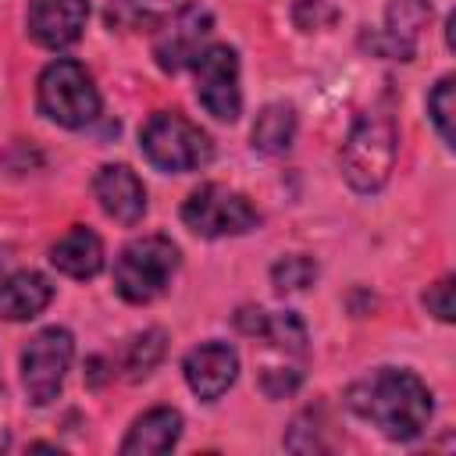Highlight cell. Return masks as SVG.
Wrapping results in <instances>:
<instances>
[{"instance_id": "obj_1", "label": "cell", "mask_w": 456, "mask_h": 456, "mask_svg": "<svg viewBox=\"0 0 456 456\" xmlns=\"http://www.w3.org/2000/svg\"><path fill=\"white\" fill-rule=\"evenodd\" d=\"M349 410L363 420H370L385 438L392 442H413L424 435L435 403L428 385L413 370L399 367H378L367 378L349 385Z\"/></svg>"}, {"instance_id": "obj_2", "label": "cell", "mask_w": 456, "mask_h": 456, "mask_svg": "<svg viewBox=\"0 0 456 456\" xmlns=\"http://www.w3.org/2000/svg\"><path fill=\"white\" fill-rule=\"evenodd\" d=\"M342 175L356 192H378L395 167V125L381 110H363L342 142Z\"/></svg>"}, {"instance_id": "obj_3", "label": "cell", "mask_w": 456, "mask_h": 456, "mask_svg": "<svg viewBox=\"0 0 456 456\" xmlns=\"http://www.w3.org/2000/svg\"><path fill=\"white\" fill-rule=\"evenodd\" d=\"M139 142H142L146 160L153 167H160V171H171V175L200 171L214 157L210 135L200 125H192L185 114H178V110L150 114V121L139 132Z\"/></svg>"}, {"instance_id": "obj_4", "label": "cell", "mask_w": 456, "mask_h": 456, "mask_svg": "<svg viewBox=\"0 0 456 456\" xmlns=\"http://www.w3.org/2000/svg\"><path fill=\"white\" fill-rule=\"evenodd\" d=\"M175 271H178V246L164 235H142L121 249L114 264V289L128 303H150L167 289Z\"/></svg>"}, {"instance_id": "obj_5", "label": "cell", "mask_w": 456, "mask_h": 456, "mask_svg": "<svg viewBox=\"0 0 456 456\" xmlns=\"http://www.w3.org/2000/svg\"><path fill=\"white\" fill-rule=\"evenodd\" d=\"M39 110L64 128L93 125L100 118V93L89 71L68 57L46 64L39 75Z\"/></svg>"}, {"instance_id": "obj_6", "label": "cell", "mask_w": 456, "mask_h": 456, "mask_svg": "<svg viewBox=\"0 0 456 456\" xmlns=\"http://www.w3.org/2000/svg\"><path fill=\"white\" fill-rule=\"evenodd\" d=\"M71 356H75V338L68 328L53 324V328H43L28 338V346L21 353V385H25L28 403L46 406L61 395Z\"/></svg>"}, {"instance_id": "obj_7", "label": "cell", "mask_w": 456, "mask_h": 456, "mask_svg": "<svg viewBox=\"0 0 456 456\" xmlns=\"http://www.w3.org/2000/svg\"><path fill=\"white\" fill-rule=\"evenodd\" d=\"M182 221L189 232L203 239H221V235L253 232L260 224V214L242 192H232L224 185H200L182 203Z\"/></svg>"}, {"instance_id": "obj_8", "label": "cell", "mask_w": 456, "mask_h": 456, "mask_svg": "<svg viewBox=\"0 0 456 456\" xmlns=\"http://www.w3.org/2000/svg\"><path fill=\"white\" fill-rule=\"evenodd\" d=\"M192 71H196V96L203 110L217 121H235L242 114L239 53L224 43H214L192 61Z\"/></svg>"}, {"instance_id": "obj_9", "label": "cell", "mask_w": 456, "mask_h": 456, "mask_svg": "<svg viewBox=\"0 0 456 456\" xmlns=\"http://www.w3.org/2000/svg\"><path fill=\"white\" fill-rule=\"evenodd\" d=\"M210 32H214V14L203 4H185L153 43V57L160 71L175 75L182 68H192V61L207 50Z\"/></svg>"}, {"instance_id": "obj_10", "label": "cell", "mask_w": 456, "mask_h": 456, "mask_svg": "<svg viewBox=\"0 0 456 456\" xmlns=\"http://www.w3.org/2000/svg\"><path fill=\"white\" fill-rule=\"evenodd\" d=\"M182 374H185V385L200 399L214 403V399H221L235 385V378H239V353L228 342H203V346L185 353Z\"/></svg>"}, {"instance_id": "obj_11", "label": "cell", "mask_w": 456, "mask_h": 456, "mask_svg": "<svg viewBox=\"0 0 456 456\" xmlns=\"http://www.w3.org/2000/svg\"><path fill=\"white\" fill-rule=\"evenodd\" d=\"M28 36L46 50H64L78 43L89 21V0H32L28 7Z\"/></svg>"}, {"instance_id": "obj_12", "label": "cell", "mask_w": 456, "mask_h": 456, "mask_svg": "<svg viewBox=\"0 0 456 456\" xmlns=\"http://www.w3.org/2000/svg\"><path fill=\"white\" fill-rule=\"evenodd\" d=\"M93 192L103 214H110L121 224H135L146 214V189L128 164H103L93 178Z\"/></svg>"}, {"instance_id": "obj_13", "label": "cell", "mask_w": 456, "mask_h": 456, "mask_svg": "<svg viewBox=\"0 0 456 456\" xmlns=\"http://www.w3.org/2000/svg\"><path fill=\"white\" fill-rule=\"evenodd\" d=\"M431 18V4L428 0H392L385 7V32L370 39L374 50L395 57V61H410L417 50V36Z\"/></svg>"}, {"instance_id": "obj_14", "label": "cell", "mask_w": 456, "mask_h": 456, "mask_svg": "<svg viewBox=\"0 0 456 456\" xmlns=\"http://www.w3.org/2000/svg\"><path fill=\"white\" fill-rule=\"evenodd\" d=\"M182 438V413L171 406H153L150 413H142L132 431L121 442L125 456H157V452H171Z\"/></svg>"}, {"instance_id": "obj_15", "label": "cell", "mask_w": 456, "mask_h": 456, "mask_svg": "<svg viewBox=\"0 0 456 456\" xmlns=\"http://www.w3.org/2000/svg\"><path fill=\"white\" fill-rule=\"evenodd\" d=\"M53 299V285L39 271H18L0 278V321H32Z\"/></svg>"}, {"instance_id": "obj_16", "label": "cell", "mask_w": 456, "mask_h": 456, "mask_svg": "<svg viewBox=\"0 0 456 456\" xmlns=\"http://www.w3.org/2000/svg\"><path fill=\"white\" fill-rule=\"evenodd\" d=\"M50 264L68 278H93L103 267V242L93 228L75 224L68 235H61L50 249Z\"/></svg>"}, {"instance_id": "obj_17", "label": "cell", "mask_w": 456, "mask_h": 456, "mask_svg": "<svg viewBox=\"0 0 456 456\" xmlns=\"http://www.w3.org/2000/svg\"><path fill=\"white\" fill-rule=\"evenodd\" d=\"M296 139V110L289 103H267L253 121V150L260 153H285Z\"/></svg>"}, {"instance_id": "obj_18", "label": "cell", "mask_w": 456, "mask_h": 456, "mask_svg": "<svg viewBox=\"0 0 456 456\" xmlns=\"http://www.w3.org/2000/svg\"><path fill=\"white\" fill-rule=\"evenodd\" d=\"M164 349H167V342H164V331L160 328H150V331L135 335L128 342V349H125V370H128V378H146L160 363Z\"/></svg>"}, {"instance_id": "obj_19", "label": "cell", "mask_w": 456, "mask_h": 456, "mask_svg": "<svg viewBox=\"0 0 456 456\" xmlns=\"http://www.w3.org/2000/svg\"><path fill=\"white\" fill-rule=\"evenodd\" d=\"M314 278H317V264H314V256H306V253H289V256L274 260V267H271V285H274L278 292H299V289H306Z\"/></svg>"}, {"instance_id": "obj_20", "label": "cell", "mask_w": 456, "mask_h": 456, "mask_svg": "<svg viewBox=\"0 0 456 456\" xmlns=\"http://www.w3.org/2000/svg\"><path fill=\"white\" fill-rule=\"evenodd\" d=\"M428 114H431V125L438 128L442 142L452 146V75H442L435 82V89L428 93Z\"/></svg>"}, {"instance_id": "obj_21", "label": "cell", "mask_w": 456, "mask_h": 456, "mask_svg": "<svg viewBox=\"0 0 456 456\" xmlns=\"http://www.w3.org/2000/svg\"><path fill=\"white\" fill-rule=\"evenodd\" d=\"M292 18H296V25L299 28H324V25H331L335 18H338V11L328 4V0H299L296 4V11H292Z\"/></svg>"}, {"instance_id": "obj_22", "label": "cell", "mask_w": 456, "mask_h": 456, "mask_svg": "<svg viewBox=\"0 0 456 456\" xmlns=\"http://www.w3.org/2000/svg\"><path fill=\"white\" fill-rule=\"evenodd\" d=\"M424 306L428 314H435L438 321H452V278H438L435 285H428L424 292Z\"/></svg>"}, {"instance_id": "obj_23", "label": "cell", "mask_w": 456, "mask_h": 456, "mask_svg": "<svg viewBox=\"0 0 456 456\" xmlns=\"http://www.w3.org/2000/svg\"><path fill=\"white\" fill-rule=\"evenodd\" d=\"M0 395H4V381H0Z\"/></svg>"}]
</instances>
